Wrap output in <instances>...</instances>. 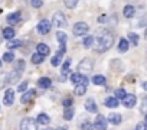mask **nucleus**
Instances as JSON below:
<instances>
[{"label":"nucleus","mask_w":147,"mask_h":130,"mask_svg":"<svg viewBox=\"0 0 147 130\" xmlns=\"http://www.w3.org/2000/svg\"><path fill=\"white\" fill-rule=\"evenodd\" d=\"M38 127H39L38 121L32 117H26L20 123V130H38Z\"/></svg>","instance_id":"3"},{"label":"nucleus","mask_w":147,"mask_h":130,"mask_svg":"<svg viewBox=\"0 0 147 130\" xmlns=\"http://www.w3.org/2000/svg\"><path fill=\"white\" fill-rule=\"evenodd\" d=\"M3 61H5V62H9V64H10V62H13V61H15V53H13L12 51H10V52L3 53Z\"/></svg>","instance_id":"35"},{"label":"nucleus","mask_w":147,"mask_h":130,"mask_svg":"<svg viewBox=\"0 0 147 130\" xmlns=\"http://www.w3.org/2000/svg\"><path fill=\"white\" fill-rule=\"evenodd\" d=\"M105 22H107V16L105 15H102V16L98 18V23H105Z\"/></svg>","instance_id":"44"},{"label":"nucleus","mask_w":147,"mask_h":130,"mask_svg":"<svg viewBox=\"0 0 147 130\" xmlns=\"http://www.w3.org/2000/svg\"><path fill=\"white\" fill-rule=\"evenodd\" d=\"M51 85H52V81H51V78H48V77H42V78L38 80V87H39V88L46 90V88H51Z\"/></svg>","instance_id":"14"},{"label":"nucleus","mask_w":147,"mask_h":130,"mask_svg":"<svg viewBox=\"0 0 147 130\" xmlns=\"http://www.w3.org/2000/svg\"><path fill=\"white\" fill-rule=\"evenodd\" d=\"M140 111L147 114V97H144V98H143V101H141V106H140Z\"/></svg>","instance_id":"39"},{"label":"nucleus","mask_w":147,"mask_h":130,"mask_svg":"<svg viewBox=\"0 0 147 130\" xmlns=\"http://www.w3.org/2000/svg\"><path fill=\"white\" fill-rule=\"evenodd\" d=\"M30 61H32V64H36V65H38V64H42V62L45 61V56L36 52V53L32 55V59H30Z\"/></svg>","instance_id":"28"},{"label":"nucleus","mask_w":147,"mask_h":130,"mask_svg":"<svg viewBox=\"0 0 147 130\" xmlns=\"http://www.w3.org/2000/svg\"><path fill=\"white\" fill-rule=\"evenodd\" d=\"M25 65H26V62L23 59H18V61H15V68L13 70H16L19 72H23L25 71Z\"/></svg>","instance_id":"26"},{"label":"nucleus","mask_w":147,"mask_h":130,"mask_svg":"<svg viewBox=\"0 0 147 130\" xmlns=\"http://www.w3.org/2000/svg\"><path fill=\"white\" fill-rule=\"evenodd\" d=\"M75 95H84L87 93V83H80V84H75V90H74Z\"/></svg>","instance_id":"16"},{"label":"nucleus","mask_w":147,"mask_h":130,"mask_svg":"<svg viewBox=\"0 0 147 130\" xmlns=\"http://www.w3.org/2000/svg\"><path fill=\"white\" fill-rule=\"evenodd\" d=\"M56 130H66V129H65V127H58Z\"/></svg>","instance_id":"46"},{"label":"nucleus","mask_w":147,"mask_h":130,"mask_svg":"<svg viewBox=\"0 0 147 130\" xmlns=\"http://www.w3.org/2000/svg\"><path fill=\"white\" fill-rule=\"evenodd\" d=\"M146 123H147V114H146Z\"/></svg>","instance_id":"48"},{"label":"nucleus","mask_w":147,"mask_h":130,"mask_svg":"<svg viewBox=\"0 0 147 130\" xmlns=\"http://www.w3.org/2000/svg\"><path fill=\"white\" fill-rule=\"evenodd\" d=\"M52 25L56 26V28H62V26H65V25H66V18H65V15H63L62 12H56V13H53V16H52Z\"/></svg>","instance_id":"5"},{"label":"nucleus","mask_w":147,"mask_h":130,"mask_svg":"<svg viewBox=\"0 0 147 130\" xmlns=\"http://www.w3.org/2000/svg\"><path fill=\"white\" fill-rule=\"evenodd\" d=\"M144 38L147 39V29H146V32H144Z\"/></svg>","instance_id":"47"},{"label":"nucleus","mask_w":147,"mask_h":130,"mask_svg":"<svg viewBox=\"0 0 147 130\" xmlns=\"http://www.w3.org/2000/svg\"><path fill=\"white\" fill-rule=\"evenodd\" d=\"M38 32L40 33V35H46V33H49L51 32V29H52V23L48 20V19H42L39 23H38Z\"/></svg>","instance_id":"6"},{"label":"nucleus","mask_w":147,"mask_h":130,"mask_svg":"<svg viewBox=\"0 0 147 130\" xmlns=\"http://www.w3.org/2000/svg\"><path fill=\"white\" fill-rule=\"evenodd\" d=\"M94 68V61L90 59V58H84L80 64H78V72L80 74H84V75H88Z\"/></svg>","instance_id":"2"},{"label":"nucleus","mask_w":147,"mask_h":130,"mask_svg":"<svg viewBox=\"0 0 147 130\" xmlns=\"http://www.w3.org/2000/svg\"><path fill=\"white\" fill-rule=\"evenodd\" d=\"M82 43H84V48H87V49L92 48L94 46V36H87Z\"/></svg>","instance_id":"32"},{"label":"nucleus","mask_w":147,"mask_h":130,"mask_svg":"<svg viewBox=\"0 0 147 130\" xmlns=\"http://www.w3.org/2000/svg\"><path fill=\"white\" fill-rule=\"evenodd\" d=\"M63 3L68 9H75L77 3H78V0H63Z\"/></svg>","instance_id":"36"},{"label":"nucleus","mask_w":147,"mask_h":130,"mask_svg":"<svg viewBox=\"0 0 147 130\" xmlns=\"http://www.w3.org/2000/svg\"><path fill=\"white\" fill-rule=\"evenodd\" d=\"M20 46H22V41H18V39H10L9 43H7L9 49H16V48H20Z\"/></svg>","instance_id":"30"},{"label":"nucleus","mask_w":147,"mask_h":130,"mask_svg":"<svg viewBox=\"0 0 147 130\" xmlns=\"http://www.w3.org/2000/svg\"><path fill=\"white\" fill-rule=\"evenodd\" d=\"M0 42H2V39H0Z\"/></svg>","instance_id":"50"},{"label":"nucleus","mask_w":147,"mask_h":130,"mask_svg":"<svg viewBox=\"0 0 147 130\" xmlns=\"http://www.w3.org/2000/svg\"><path fill=\"white\" fill-rule=\"evenodd\" d=\"M121 120H123V118H121V114H120V113H110V114H108V121H110L111 124H115V126H117V124L121 123Z\"/></svg>","instance_id":"18"},{"label":"nucleus","mask_w":147,"mask_h":130,"mask_svg":"<svg viewBox=\"0 0 147 130\" xmlns=\"http://www.w3.org/2000/svg\"><path fill=\"white\" fill-rule=\"evenodd\" d=\"M0 67H2V61H0Z\"/></svg>","instance_id":"49"},{"label":"nucleus","mask_w":147,"mask_h":130,"mask_svg":"<svg viewBox=\"0 0 147 130\" xmlns=\"http://www.w3.org/2000/svg\"><path fill=\"white\" fill-rule=\"evenodd\" d=\"M71 71V59L68 58L65 62H63V65H62V70H61V74L62 75H66L68 72Z\"/></svg>","instance_id":"27"},{"label":"nucleus","mask_w":147,"mask_h":130,"mask_svg":"<svg viewBox=\"0 0 147 130\" xmlns=\"http://www.w3.org/2000/svg\"><path fill=\"white\" fill-rule=\"evenodd\" d=\"M62 104H63V107H71L72 106V98H65L63 101H62Z\"/></svg>","instance_id":"43"},{"label":"nucleus","mask_w":147,"mask_h":130,"mask_svg":"<svg viewBox=\"0 0 147 130\" xmlns=\"http://www.w3.org/2000/svg\"><path fill=\"white\" fill-rule=\"evenodd\" d=\"M84 107H85V110H87L88 113H97V111H98V107H97V104H95V101H94L92 98H88V100L84 103Z\"/></svg>","instance_id":"12"},{"label":"nucleus","mask_w":147,"mask_h":130,"mask_svg":"<svg viewBox=\"0 0 147 130\" xmlns=\"http://www.w3.org/2000/svg\"><path fill=\"white\" fill-rule=\"evenodd\" d=\"M128 42H131L133 45H138V35L137 33H134V32H130L128 33Z\"/></svg>","instance_id":"33"},{"label":"nucleus","mask_w":147,"mask_h":130,"mask_svg":"<svg viewBox=\"0 0 147 130\" xmlns=\"http://www.w3.org/2000/svg\"><path fill=\"white\" fill-rule=\"evenodd\" d=\"M26 90H28V83H26V81L20 83V84H19V87H18V91L22 94V93H25Z\"/></svg>","instance_id":"41"},{"label":"nucleus","mask_w":147,"mask_h":130,"mask_svg":"<svg viewBox=\"0 0 147 130\" xmlns=\"http://www.w3.org/2000/svg\"><path fill=\"white\" fill-rule=\"evenodd\" d=\"M20 77H22V72H19V71L13 70V71L9 74V84H15V83H18Z\"/></svg>","instance_id":"20"},{"label":"nucleus","mask_w":147,"mask_h":130,"mask_svg":"<svg viewBox=\"0 0 147 130\" xmlns=\"http://www.w3.org/2000/svg\"><path fill=\"white\" fill-rule=\"evenodd\" d=\"M124 95H125V90H123V88L115 90V97H117L118 100H123V98H124Z\"/></svg>","instance_id":"38"},{"label":"nucleus","mask_w":147,"mask_h":130,"mask_svg":"<svg viewBox=\"0 0 147 130\" xmlns=\"http://www.w3.org/2000/svg\"><path fill=\"white\" fill-rule=\"evenodd\" d=\"M141 87H143V90H146V91H147V81H144V83L141 84Z\"/></svg>","instance_id":"45"},{"label":"nucleus","mask_w":147,"mask_h":130,"mask_svg":"<svg viewBox=\"0 0 147 130\" xmlns=\"http://www.w3.org/2000/svg\"><path fill=\"white\" fill-rule=\"evenodd\" d=\"M45 130H48V129H45Z\"/></svg>","instance_id":"51"},{"label":"nucleus","mask_w":147,"mask_h":130,"mask_svg":"<svg viewBox=\"0 0 147 130\" xmlns=\"http://www.w3.org/2000/svg\"><path fill=\"white\" fill-rule=\"evenodd\" d=\"M62 56H63V52H61V51H58L56 52V55L51 59V64H52V67H58V65L61 64V61H62Z\"/></svg>","instance_id":"23"},{"label":"nucleus","mask_w":147,"mask_h":130,"mask_svg":"<svg viewBox=\"0 0 147 130\" xmlns=\"http://www.w3.org/2000/svg\"><path fill=\"white\" fill-rule=\"evenodd\" d=\"M114 43V33L110 32L108 29H102L98 30L97 38H94V48L97 52H105L108 51Z\"/></svg>","instance_id":"1"},{"label":"nucleus","mask_w":147,"mask_h":130,"mask_svg":"<svg viewBox=\"0 0 147 130\" xmlns=\"http://www.w3.org/2000/svg\"><path fill=\"white\" fill-rule=\"evenodd\" d=\"M20 18H22L20 12H13L7 16V22H9V25H16V23L20 22Z\"/></svg>","instance_id":"17"},{"label":"nucleus","mask_w":147,"mask_h":130,"mask_svg":"<svg viewBox=\"0 0 147 130\" xmlns=\"http://www.w3.org/2000/svg\"><path fill=\"white\" fill-rule=\"evenodd\" d=\"M91 81H92L95 85H104V84H105V77H104V75H94Z\"/></svg>","instance_id":"29"},{"label":"nucleus","mask_w":147,"mask_h":130,"mask_svg":"<svg viewBox=\"0 0 147 130\" xmlns=\"http://www.w3.org/2000/svg\"><path fill=\"white\" fill-rule=\"evenodd\" d=\"M71 81H72L74 84H80V83H87V84H88V78H87V75H84V74H80V72L72 74V77H71Z\"/></svg>","instance_id":"11"},{"label":"nucleus","mask_w":147,"mask_h":130,"mask_svg":"<svg viewBox=\"0 0 147 130\" xmlns=\"http://www.w3.org/2000/svg\"><path fill=\"white\" fill-rule=\"evenodd\" d=\"M137 103V97L134 94H125L124 98H123V106L125 108H133Z\"/></svg>","instance_id":"8"},{"label":"nucleus","mask_w":147,"mask_h":130,"mask_svg":"<svg viewBox=\"0 0 147 130\" xmlns=\"http://www.w3.org/2000/svg\"><path fill=\"white\" fill-rule=\"evenodd\" d=\"M107 127H108L107 118H105L104 116L98 114L97 118H95V121H94V129H95V130H107Z\"/></svg>","instance_id":"7"},{"label":"nucleus","mask_w":147,"mask_h":130,"mask_svg":"<svg viewBox=\"0 0 147 130\" xmlns=\"http://www.w3.org/2000/svg\"><path fill=\"white\" fill-rule=\"evenodd\" d=\"M74 117V110L71 107H65V111H63V118L65 120H72Z\"/></svg>","instance_id":"34"},{"label":"nucleus","mask_w":147,"mask_h":130,"mask_svg":"<svg viewBox=\"0 0 147 130\" xmlns=\"http://www.w3.org/2000/svg\"><path fill=\"white\" fill-rule=\"evenodd\" d=\"M56 39L59 41V43H66V41H68V35L65 33V32H56Z\"/></svg>","instance_id":"31"},{"label":"nucleus","mask_w":147,"mask_h":130,"mask_svg":"<svg viewBox=\"0 0 147 130\" xmlns=\"http://www.w3.org/2000/svg\"><path fill=\"white\" fill-rule=\"evenodd\" d=\"M81 130H94V123L91 121H84L81 124Z\"/></svg>","instance_id":"37"},{"label":"nucleus","mask_w":147,"mask_h":130,"mask_svg":"<svg viewBox=\"0 0 147 130\" xmlns=\"http://www.w3.org/2000/svg\"><path fill=\"white\" fill-rule=\"evenodd\" d=\"M5 106H12L13 104V101H15V90H12V88H9V90H6V93H5Z\"/></svg>","instance_id":"10"},{"label":"nucleus","mask_w":147,"mask_h":130,"mask_svg":"<svg viewBox=\"0 0 147 130\" xmlns=\"http://www.w3.org/2000/svg\"><path fill=\"white\" fill-rule=\"evenodd\" d=\"M15 35H16V32H15V29L13 28H5L3 29V38L5 39H7V41H10V39H13L15 38Z\"/></svg>","instance_id":"19"},{"label":"nucleus","mask_w":147,"mask_h":130,"mask_svg":"<svg viewBox=\"0 0 147 130\" xmlns=\"http://www.w3.org/2000/svg\"><path fill=\"white\" fill-rule=\"evenodd\" d=\"M36 52H38V53H40V55H43V56H46V55H49L51 48H49L46 43L40 42V43H38V46H36Z\"/></svg>","instance_id":"13"},{"label":"nucleus","mask_w":147,"mask_h":130,"mask_svg":"<svg viewBox=\"0 0 147 130\" xmlns=\"http://www.w3.org/2000/svg\"><path fill=\"white\" fill-rule=\"evenodd\" d=\"M35 95H36L35 90H26L25 93H22L20 103H22V104H28V103H30V101L35 98Z\"/></svg>","instance_id":"9"},{"label":"nucleus","mask_w":147,"mask_h":130,"mask_svg":"<svg viewBox=\"0 0 147 130\" xmlns=\"http://www.w3.org/2000/svg\"><path fill=\"white\" fill-rule=\"evenodd\" d=\"M30 5H32L35 9H39V7H42V5H43V0H30Z\"/></svg>","instance_id":"40"},{"label":"nucleus","mask_w":147,"mask_h":130,"mask_svg":"<svg viewBox=\"0 0 147 130\" xmlns=\"http://www.w3.org/2000/svg\"><path fill=\"white\" fill-rule=\"evenodd\" d=\"M36 121H38V124H49L51 118H49V116H48V114H45V113H40V114L38 116Z\"/></svg>","instance_id":"25"},{"label":"nucleus","mask_w":147,"mask_h":130,"mask_svg":"<svg viewBox=\"0 0 147 130\" xmlns=\"http://www.w3.org/2000/svg\"><path fill=\"white\" fill-rule=\"evenodd\" d=\"M72 32H74V35H75V36H82V35H85L87 32H90V26H88V23H85V22H78V23L74 25Z\"/></svg>","instance_id":"4"},{"label":"nucleus","mask_w":147,"mask_h":130,"mask_svg":"<svg viewBox=\"0 0 147 130\" xmlns=\"http://www.w3.org/2000/svg\"><path fill=\"white\" fill-rule=\"evenodd\" d=\"M9 84V74L7 72H0V90Z\"/></svg>","instance_id":"24"},{"label":"nucleus","mask_w":147,"mask_h":130,"mask_svg":"<svg viewBox=\"0 0 147 130\" xmlns=\"http://www.w3.org/2000/svg\"><path fill=\"white\" fill-rule=\"evenodd\" d=\"M123 13H124V16L125 18H133L134 16V13H136V9H134V6H131V5H127V6H124V10H123Z\"/></svg>","instance_id":"22"},{"label":"nucleus","mask_w":147,"mask_h":130,"mask_svg":"<svg viewBox=\"0 0 147 130\" xmlns=\"http://www.w3.org/2000/svg\"><path fill=\"white\" fill-rule=\"evenodd\" d=\"M128 48H130V42L127 41V39H120V43H118V52H127L128 51Z\"/></svg>","instance_id":"21"},{"label":"nucleus","mask_w":147,"mask_h":130,"mask_svg":"<svg viewBox=\"0 0 147 130\" xmlns=\"http://www.w3.org/2000/svg\"><path fill=\"white\" fill-rule=\"evenodd\" d=\"M134 130H147V123H146V121H144V123H143V121H141V123H138V124L136 126V129H134Z\"/></svg>","instance_id":"42"},{"label":"nucleus","mask_w":147,"mask_h":130,"mask_svg":"<svg viewBox=\"0 0 147 130\" xmlns=\"http://www.w3.org/2000/svg\"><path fill=\"white\" fill-rule=\"evenodd\" d=\"M118 104H120V101H118L117 97H108L104 101V106L108 107V108H115V107H118Z\"/></svg>","instance_id":"15"}]
</instances>
